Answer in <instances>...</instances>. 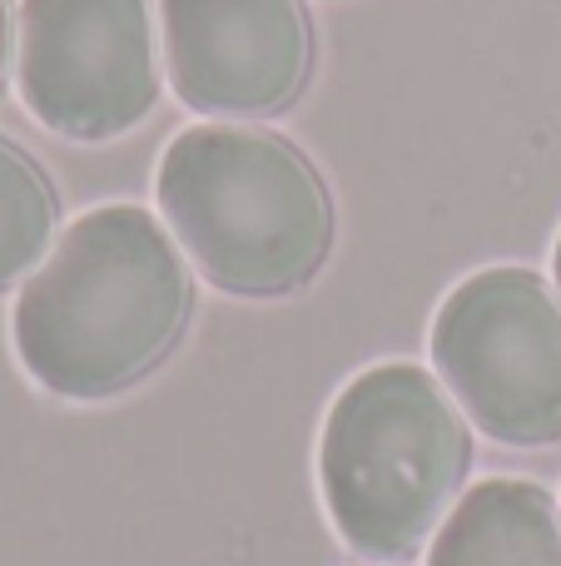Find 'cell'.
Masks as SVG:
<instances>
[{
	"label": "cell",
	"mask_w": 561,
	"mask_h": 566,
	"mask_svg": "<svg viewBox=\"0 0 561 566\" xmlns=\"http://www.w3.org/2000/svg\"><path fill=\"white\" fill-rule=\"evenodd\" d=\"M194 279L139 205H105L60 234L20 289L15 353L55 398L99 402L135 388L184 338Z\"/></svg>",
	"instance_id": "6da1fadb"
},
{
	"label": "cell",
	"mask_w": 561,
	"mask_h": 566,
	"mask_svg": "<svg viewBox=\"0 0 561 566\" xmlns=\"http://www.w3.org/2000/svg\"><path fill=\"white\" fill-rule=\"evenodd\" d=\"M159 209L209 283L284 298L334 249V195L304 149L248 125H194L159 159Z\"/></svg>",
	"instance_id": "7a4b0ae2"
},
{
	"label": "cell",
	"mask_w": 561,
	"mask_h": 566,
	"mask_svg": "<svg viewBox=\"0 0 561 566\" xmlns=\"http://www.w3.org/2000/svg\"><path fill=\"white\" fill-rule=\"evenodd\" d=\"M473 432L417 363L358 373L328 408L318 482L338 537L363 557H413L463 492Z\"/></svg>",
	"instance_id": "3957f363"
},
{
	"label": "cell",
	"mask_w": 561,
	"mask_h": 566,
	"mask_svg": "<svg viewBox=\"0 0 561 566\" xmlns=\"http://www.w3.org/2000/svg\"><path fill=\"white\" fill-rule=\"evenodd\" d=\"M433 353L463 412L507 448L561 442V298L527 269L457 283L433 323Z\"/></svg>",
	"instance_id": "277c9868"
},
{
	"label": "cell",
	"mask_w": 561,
	"mask_h": 566,
	"mask_svg": "<svg viewBox=\"0 0 561 566\" xmlns=\"http://www.w3.org/2000/svg\"><path fill=\"white\" fill-rule=\"evenodd\" d=\"M20 95L65 139H115L159 105L149 0H25Z\"/></svg>",
	"instance_id": "5b68a950"
},
{
	"label": "cell",
	"mask_w": 561,
	"mask_h": 566,
	"mask_svg": "<svg viewBox=\"0 0 561 566\" xmlns=\"http://www.w3.org/2000/svg\"><path fill=\"white\" fill-rule=\"evenodd\" d=\"M169 85L199 115H278L314 75L304 0H159Z\"/></svg>",
	"instance_id": "8992f818"
},
{
	"label": "cell",
	"mask_w": 561,
	"mask_h": 566,
	"mask_svg": "<svg viewBox=\"0 0 561 566\" xmlns=\"http://www.w3.org/2000/svg\"><path fill=\"white\" fill-rule=\"evenodd\" d=\"M427 566H561V512L522 478H487L447 512Z\"/></svg>",
	"instance_id": "52a82bcc"
},
{
	"label": "cell",
	"mask_w": 561,
	"mask_h": 566,
	"mask_svg": "<svg viewBox=\"0 0 561 566\" xmlns=\"http://www.w3.org/2000/svg\"><path fill=\"white\" fill-rule=\"evenodd\" d=\"M60 224V195L20 145L0 139V289L40 264Z\"/></svg>",
	"instance_id": "ba28073f"
},
{
	"label": "cell",
	"mask_w": 561,
	"mask_h": 566,
	"mask_svg": "<svg viewBox=\"0 0 561 566\" xmlns=\"http://www.w3.org/2000/svg\"><path fill=\"white\" fill-rule=\"evenodd\" d=\"M10 45H15V30H10V0H0V90L10 75Z\"/></svg>",
	"instance_id": "9c48e42d"
},
{
	"label": "cell",
	"mask_w": 561,
	"mask_h": 566,
	"mask_svg": "<svg viewBox=\"0 0 561 566\" xmlns=\"http://www.w3.org/2000/svg\"><path fill=\"white\" fill-rule=\"evenodd\" d=\"M557 289H561V239H557Z\"/></svg>",
	"instance_id": "30bf717a"
}]
</instances>
